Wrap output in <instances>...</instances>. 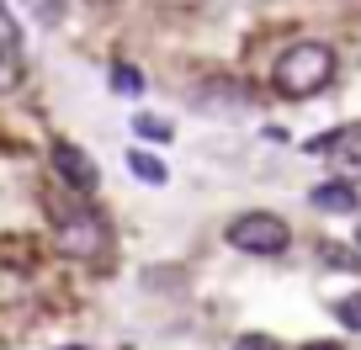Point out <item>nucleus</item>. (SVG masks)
<instances>
[{
	"label": "nucleus",
	"mask_w": 361,
	"mask_h": 350,
	"mask_svg": "<svg viewBox=\"0 0 361 350\" xmlns=\"http://www.w3.org/2000/svg\"><path fill=\"white\" fill-rule=\"evenodd\" d=\"M128 170H133L138 181H149V186H165V181H170V175H165V159L144 154V149H133V154H128Z\"/></svg>",
	"instance_id": "0eeeda50"
},
{
	"label": "nucleus",
	"mask_w": 361,
	"mask_h": 350,
	"mask_svg": "<svg viewBox=\"0 0 361 350\" xmlns=\"http://www.w3.org/2000/svg\"><path fill=\"white\" fill-rule=\"evenodd\" d=\"M228 244L245 249V255H282V249L293 244V228L276 213H239L234 223H228Z\"/></svg>",
	"instance_id": "7ed1b4c3"
},
{
	"label": "nucleus",
	"mask_w": 361,
	"mask_h": 350,
	"mask_svg": "<svg viewBox=\"0 0 361 350\" xmlns=\"http://www.w3.org/2000/svg\"><path fill=\"white\" fill-rule=\"evenodd\" d=\"M303 350H345V345H335V339H308Z\"/></svg>",
	"instance_id": "4468645a"
},
{
	"label": "nucleus",
	"mask_w": 361,
	"mask_h": 350,
	"mask_svg": "<svg viewBox=\"0 0 361 350\" xmlns=\"http://www.w3.org/2000/svg\"><path fill=\"white\" fill-rule=\"evenodd\" d=\"M329 80H335V48L329 43H293L276 58V69H271V85L287 101H308V96L324 91Z\"/></svg>",
	"instance_id": "f257e3e1"
},
{
	"label": "nucleus",
	"mask_w": 361,
	"mask_h": 350,
	"mask_svg": "<svg viewBox=\"0 0 361 350\" xmlns=\"http://www.w3.org/2000/svg\"><path fill=\"white\" fill-rule=\"evenodd\" d=\"M27 6H32V16H43V27H54L64 16V0H27Z\"/></svg>",
	"instance_id": "9b49d317"
},
{
	"label": "nucleus",
	"mask_w": 361,
	"mask_h": 350,
	"mask_svg": "<svg viewBox=\"0 0 361 350\" xmlns=\"http://www.w3.org/2000/svg\"><path fill=\"white\" fill-rule=\"evenodd\" d=\"M64 350H85V345H64Z\"/></svg>",
	"instance_id": "2eb2a0df"
},
{
	"label": "nucleus",
	"mask_w": 361,
	"mask_h": 350,
	"mask_svg": "<svg viewBox=\"0 0 361 350\" xmlns=\"http://www.w3.org/2000/svg\"><path fill=\"white\" fill-rule=\"evenodd\" d=\"M234 350H276V339L271 335H245V339H234Z\"/></svg>",
	"instance_id": "f8f14e48"
},
{
	"label": "nucleus",
	"mask_w": 361,
	"mask_h": 350,
	"mask_svg": "<svg viewBox=\"0 0 361 350\" xmlns=\"http://www.w3.org/2000/svg\"><path fill=\"white\" fill-rule=\"evenodd\" d=\"M324 260H329V265H356V260H350L345 249H335V244H324Z\"/></svg>",
	"instance_id": "ddd939ff"
},
{
	"label": "nucleus",
	"mask_w": 361,
	"mask_h": 350,
	"mask_svg": "<svg viewBox=\"0 0 361 350\" xmlns=\"http://www.w3.org/2000/svg\"><path fill=\"white\" fill-rule=\"evenodd\" d=\"M27 80V58H22V37H16V27L6 22V11H0V96L16 91Z\"/></svg>",
	"instance_id": "39448f33"
},
{
	"label": "nucleus",
	"mask_w": 361,
	"mask_h": 350,
	"mask_svg": "<svg viewBox=\"0 0 361 350\" xmlns=\"http://www.w3.org/2000/svg\"><path fill=\"white\" fill-rule=\"evenodd\" d=\"M54 244L69 260H96L106 249V223L85 207H59L54 202Z\"/></svg>",
	"instance_id": "f03ea898"
},
{
	"label": "nucleus",
	"mask_w": 361,
	"mask_h": 350,
	"mask_svg": "<svg viewBox=\"0 0 361 350\" xmlns=\"http://www.w3.org/2000/svg\"><path fill=\"white\" fill-rule=\"evenodd\" d=\"M54 170L64 175V186H75L80 196H90L96 186H102V170H96V159H90L85 149H75V144H54Z\"/></svg>",
	"instance_id": "20e7f679"
},
{
	"label": "nucleus",
	"mask_w": 361,
	"mask_h": 350,
	"mask_svg": "<svg viewBox=\"0 0 361 350\" xmlns=\"http://www.w3.org/2000/svg\"><path fill=\"white\" fill-rule=\"evenodd\" d=\"M112 91L138 96V91H144V75H138V69H128V64H117V69H112Z\"/></svg>",
	"instance_id": "9d476101"
},
{
	"label": "nucleus",
	"mask_w": 361,
	"mask_h": 350,
	"mask_svg": "<svg viewBox=\"0 0 361 350\" xmlns=\"http://www.w3.org/2000/svg\"><path fill=\"white\" fill-rule=\"evenodd\" d=\"M133 133H138V138H159V144H170V123H159V117H149V112L133 117Z\"/></svg>",
	"instance_id": "6e6552de"
},
{
	"label": "nucleus",
	"mask_w": 361,
	"mask_h": 350,
	"mask_svg": "<svg viewBox=\"0 0 361 350\" xmlns=\"http://www.w3.org/2000/svg\"><path fill=\"white\" fill-rule=\"evenodd\" d=\"M308 202H314L319 213H356L361 196H356V186H350V181H324V186L308 192Z\"/></svg>",
	"instance_id": "423d86ee"
},
{
	"label": "nucleus",
	"mask_w": 361,
	"mask_h": 350,
	"mask_svg": "<svg viewBox=\"0 0 361 350\" xmlns=\"http://www.w3.org/2000/svg\"><path fill=\"white\" fill-rule=\"evenodd\" d=\"M335 318H340L345 329H356V335H361V292L340 297V303H335Z\"/></svg>",
	"instance_id": "1a4fd4ad"
}]
</instances>
